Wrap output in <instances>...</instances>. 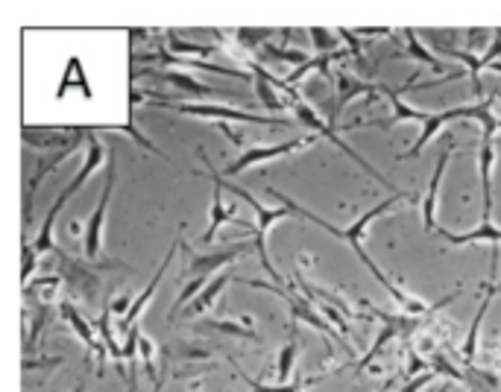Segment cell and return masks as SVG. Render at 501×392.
Masks as SVG:
<instances>
[{
  "instance_id": "25",
  "label": "cell",
  "mask_w": 501,
  "mask_h": 392,
  "mask_svg": "<svg viewBox=\"0 0 501 392\" xmlns=\"http://www.w3.org/2000/svg\"><path fill=\"white\" fill-rule=\"evenodd\" d=\"M206 328H214V331H223V334H235V337H243V340H258V334L255 331H249V328H241L235 322H220V319H203Z\"/></svg>"
},
{
  "instance_id": "4",
  "label": "cell",
  "mask_w": 501,
  "mask_h": 392,
  "mask_svg": "<svg viewBox=\"0 0 501 392\" xmlns=\"http://www.w3.org/2000/svg\"><path fill=\"white\" fill-rule=\"evenodd\" d=\"M235 282H241V284H246V287H255V290H267V293H273V296H278V299H285V304L290 307V314H293V319H305L311 328H317L320 334H325V337H331L338 346H343L346 351H352V346L346 343V337L343 334H338L328 322H323V314L314 307V301H311V296L308 293H302L299 287H296V282L290 278V284L293 287H282V284H267V282H253V278H238L235 275Z\"/></svg>"
},
{
  "instance_id": "32",
  "label": "cell",
  "mask_w": 501,
  "mask_h": 392,
  "mask_svg": "<svg viewBox=\"0 0 501 392\" xmlns=\"http://www.w3.org/2000/svg\"><path fill=\"white\" fill-rule=\"evenodd\" d=\"M498 293H501V284H495V296H498Z\"/></svg>"
},
{
  "instance_id": "16",
  "label": "cell",
  "mask_w": 501,
  "mask_h": 392,
  "mask_svg": "<svg viewBox=\"0 0 501 392\" xmlns=\"http://www.w3.org/2000/svg\"><path fill=\"white\" fill-rule=\"evenodd\" d=\"M214 182V179H211ZM235 220V205H226L223 202V187L214 182V200H211V222H208V232L203 234V243H211L220 232L223 222H232Z\"/></svg>"
},
{
  "instance_id": "1",
  "label": "cell",
  "mask_w": 501,
  "mask_h": 392,
  "mask_svg": "<svg viewBox=\"0 0 501 392\" xmlns=\"http://www.w3.org/2000/svg\"><path fill=\"white\" fill-rule=\"evenodd\" d=\"M273 193L278 196V200H282L285 205H290L293 211H296V217H302V220H311V222H317V226L320 229H325L328 234H334V237H340V240H346V243H352V249H355V255L360 258V261H364L367 264V269L378 278V282L384 284V290L390 293V296H393V301H399L402 307H405V311L408 314H428L431 311V304L425 307V304H420V301H413L408 293H402L393 282H390V278L381 272V267L367 255V252H364V234H367V229L373 226V222L375 220H381L384 214H390V211H396V208H402V202H413L416 200V193H393V196H390V200H384V202H378V205H373L367 214H360V220L358 222H352V226L349 229H334V226H328V222L325 220H320L317 214H311V211H305L302 205H296L293 200H288V196H282V193H278L275 187H273Z\"/></svg>"
},
{
  "instance_id": "15",
  "label": "cell",
  "mask_w": 501,
  "mask_h": 392,
  "mask_svg": "<svg viewBox=\"0 0 501 392\" xmlns=\"http://www.w3.org/2000/svg\"><path fill=\"white\" fill-rule=\"evenodd\" d=\"M232 278H235V275H232L229 269H220V272H217V278H214V282H211V284H206V287L200 290V299H197V301H191V304L185 307V316H197V314L208 311V307L214 304V299L220 296V290L226 287V284L232 282Z\"/></svg>"
},
{
  "instance_id": "2",
  "label": "cell",
  "mask_w": 501,
  "mask_h": 392,
  "mask_svg": "<svg viewBox=\"0 0 501 392\" xmlns=\"http://www.w3.org/2000/svg\"><path fill=\"white\" fill-rule=\"evenodd\" d=\"M179 246L185 249V275H191V282L182 287L179 299L173 301L171 307V319L176 322L179 311L188 304V299L193 293H200L206 287V282L217 272V269H226L232 261L243 258L246 252H255V240H243V243H235V246H226V249H220V252H208V255H200V252H193L182 237H179Z\"/></svg>"
},
{
  "instance_id": "28",
  "label": "cell",
  "mask_w": 501,
  "mask_h": 392,
  "mask_svg": "<svg viewBox=\"0 0 501 392\" xmlns=\"http://www.w3.org/2000/svg\"><path fill=\"white\" fill-rule=\"evenodd\" d=\"M47 325V314L41 311L39 316H36V325H33V331H30V340H26V349H36V343H39V334H41V328Z\"/></svg>"
},
{
  "instance_id": "18",
  "label": "cell",
  "mask_w": 501,
  "mask_h": 392,
  "mask_svg": "<svg viewBox=\"0 0 501 392\" xmlns=\"http://www.w3.org/2000/svg\"><path fill=\"white\" fill-rule=\"evenodd\" d=\"M434 234H437V237H442L445 243H452V246H463V243H484V240H490V243H501V229H492V226H481V229H475V232H466V234H455V232H449V229H437Z\"/></svg>"
},
{
  "instance_id": "20",
  "label": "cell",
  "mask_w": 501,
  "mask_h": 392,
  "mask_svg": "<svg viewBox=\"0 0 501 392\" xmlns=\"http://www.w3.org/2000/svg\"><path fill=\"white\" fill-rule=\"evenodd\" d=\"M293 360H296V328L290 325V340L285 343L282 354H278V363H275V378L278 383H288L290 375H293Z\"/></svg>"
},
{
  "instance_id": "23",
  "label": "cell",
  "mask_w": 501,
  "mask_h": 392,
  "mask_svg": "<svg viewBox=\"0 0 501 392\" xmlns=\"http://www.w3.org/2000/svg\"><path fill=\"white\" fill-rule=\"evenodd\" d=\"M253 73H255V71H253ZM255 94L261 97V103H264L270 111H278V108H285L282 97H275V94H273V82H270L267 76H261V73H255Z\"/></svg>"
},
{
  "instance_id": "24",
  "label": "cell",
  "mask_w": 501,
  "mask_h": 392,
  "mask_svg": "<svg viewBox=\"0 0 501 392\" xmlns=\"http://www.w3.org/2000/svg\"><path fill=\"white\" fill-rule=\"evenodd\" d=\"M405 38H410V41H408V47H410V56H413V59H420V62L431 65L434 71H442V62L437 59V56H431V53H428V50H425L420 41H416V33H413V30H408V33H405Z\"/></svg>"
},
{
  "instance_id": "10",
  "label": "cell",
  "mask_w": 501,
  "mask_h": 392,
  "mask_svg": "<svg viewBox=\"0 0 501 392\" xmlns=\"http://www.w3.org/2000/svg\"><path fill=\"white\" fill-rule=\"evenodd\" d=\"M115 179H118V167H115V155L108 153L103 196H100V202H97L91 220H88V229H86V255H88V258H100V234H103V222H106V211H108L111 190H115Z\"/></svg>"
},
{
  "instance_id": "13",
  "label": "cell",
  "mask_w": 501,
  "mask_h": 392,
  "mask_svg": "<svg viewBox=\"0 0 501 392\" xmlns=\"http://www.w3.org/2000/svg\"><path fill=\"white\" fill-rule=\"evenodd\" d=\"M495 272H498V249H492V264H490V282L484 287V296H481V307H478V314H475V322H472L469 334H466V343H463V360L472 363L475 360V343H478V331H481V322L487 316V307L495 296Z\"/></svg>"
},
{
  "instance_id": "27",
  "label": "cell",
  "mask_w": 501,
  "mask_h": 392,
  "mask_svg": "<svg viewBox=\"0 0 501 392\" xmlns=\"http://www.w3.org/2000/svg\"><path fill=\"white\" fill-rule=\"evenodd\" d=\"M425 369H431V363H425L420 354H416V351L408 346V375L420 378V375H425Z\"/></svg>"
},
{
  "instance_id": "6",
  "label": "cell",
  "mask_w": 501,
  "mask_h": 392,
  "mask_svg": "<svg viewBox=\"0 0 501 392\" xmlns=\"http://www.w3.org/2000/svg\"><path fill=\"white\" fill-rule=\"evenodd\" d=\"M161 108H171L176 115H191V118H208V120H220V123H229V120H243V123H288L285 118H273V115H249V111L241 108H226V105H211V103H171V100H156Z\"/></svg>"
},
{
  "instance_id": "8",
  "label": "cell",
  "mask_w": 501,
  "mask_h": 392,
  "mask_svg": "<svg viewBox=\"0 0 501 392\" xmlns=\"http://www.w3.org/2000/svg\"><path fill=\"white\" fill-rule=\"evenodd\" d=\"M290 105H293V111H296V118H299V120H302L305 126H308L311 132H320V135H325V138H328V141H331L334 147H340V150H343V153H346L349 158H355V161H358L360 167H364V170H367L370 176H375L378 182H384V185L390 187V182H387V176H384V173H378V170H375V167H373V164H370V161L364 158V155H360L358 150H352V147H349V144L343 141V138L338 135V129H334V126H328V123H323V120L317 118V111H314V108H311L308 103H302V100H293Z\"/></svg>"
},
{
  "instance_id": "3",
  "label": "cell",
  "mask_w": 501,
  "mask_h": 392,
  "mask_svg": "<svg viewBox=\"0 0 501 392\" xmlns=\"http://www.w3.org/2000/svg\"><path fill=\"white\" fill-rule=\"evenodd\" d=\"M197 155L203 158V164L208 167V176L223 187V190H229L232 196H241L243 202H249L253 205V211H255V217H258V229H253L255 232V255H258V261H261V267H264V272L273 278V284H282V275H278V269L273 267V261H270V255H267V232H270V226L273 222H278V220H288L290 214H296L290 205H285V208H267V205H261L258 200L249 190H243V187H238L235 182H223V176L211 167V158L206 155V150H197Z\"/></svg>"
},
{
  "instance_id": "19",
  "label": "cell",
  "mask_w": 501,
  "mask_h": 392,
  "mask_svg": "<svg viewBox=\"0 0 501 392\" xmlns=\"http://www.w3.org/2000/svg\"><path fill=\"white\" fill-rule=\"evenodd\" d=\"M147 73H153V76H158V79H164V82H171V86H176V88H182V91L200 94V97H214V94H217L214 88H206V86H200V82H193L191 76L176 73V71H147Z\"/></svg>"
},
{
  "instance_id": "31",
  "label": "cell",
  "mask_w": 501,
  "mask_h": 392,
  "mask_svg": "<svg viewBox=\"0 0 501 392\" xmlns=\"http://www.w3.org/2000/svg\"><path fill=\"white\" fill-rule=\"evenodd\" d=\"M74 392H86V381H79V383H76V389H74Z\"/></svg>"
},
{
  "instance_id": "26",
  "label": "cell",
  "mask_w": 501,
  "mask_h": 392,
  "mask_svg": "<svg viewBox=\"0 0 501 392\" xmlns=\"http://www.w3.org/2000/svg\"><path fill=\"white\" fill-rule=\"evenodd\" d=\"M308 36L317 38V47L323 50V56H325V53H338V41H334L331 33H325V30H320V26H314V30H308Z\"/></svg>"
},
{
  "instance_id": "11",
  "label": "cell",
  "mask_w": 501,
  "mask_h": 392,
  "mask_svg": "<svg viewBox=\"0 0 501 392\" xmlns=\"http://www.w3.org/2000/svg\"><path fill=\"white\" fill-rule=\"evenodd\" d=\"M484 135H481V150H478V161H481V193H484V214H481V226H490V214H492V135L498 132L501 120L487 118L484 123Z\"/></svg>"
},
{
  "instance_id": "7",
  "label": "cell",
  "mask_w": 501,
  "mask_h": 392,
  "mask_svg": "<svg viewBox=\"0 0 501 392\" xmlns=\"http://www.w3.org/2000/svg\"><path fill=\"white\" fill-rule=\"evenodd\" d=\"M492 100H481L478 105H460V108H452V111H437V115H428L425 118V123H422V135L416 138V144L402 155V161H408V158H416L422 153V147L431 141V138L445 126V123H452V120H487V118H492Z\"/></svg>"
},
{
  "instance_id": "21",
  "label": "cell",
  "mask_w": 501,
  "mask_h": 392,
  "mask_svg": "<svg viewBox=\"0 0 501 392\" xmlns=\"http://www.w3.org/2000/svg\"><path fill=\"white\" fill-rule=\"evenodd\" d=\"M108 316H111V307L106 304V307H103V314H100V322H97V328H100V334H103L106 351H108L111 357H115V360L121 363V360H123V349L118 346V340H115V337H111V322H108Z\"/></svg>"
},
{
  "instance_id": "9",
  "label": "cell",
  "mask_w": 501,
  "mask_h": 392,
  "mask_svg": "<svg viewBox=\"0 0 501 392\" xmlns=\"http://www.w3.org/2000/svg\"><path fill=\"white\" fill-rule=\"evenodd\" d=\"M314 144V138H293V141H282V144H273V147H253L246 150L238 161H232L226 167V176H238L243 170H249L253 164H261V161H273V158H285V155H293L299 150H308Z\"/></svg>"
},
{
  "instance_id": "22",
  "label": "cell",
  "mask_w": 501,
  "mask_h": 392,
  "mask_svg": "<svg viewBox=\"0 0 501 392\" xmlns=\"http://www.w3.org/2000/svg\"><path fill=\"white\" fill-rule=\"evenodd\" d=\"M171 36V50L173 53H188V56H197L200 62H206V56H211L214 53V47L211 44H193V41H182L176 33H167Z\"/></svg>"
},
{
  "instance_id": "29",
  "label": "cell",
  "mask_w": 501,
  "mask_h": 392,
  "mask_svg": "<svg viewBox=\"0 0 501 392\" xmlns=\"http://www.w3.org/2000/svg\"><path fill=\"white\" fill-rule=\"evenodd\" d=\"M434 375H437V372L431 369V372H425V375H420V378H413V381H410V383H408L402 392H420L425 383H431V381H434Z\"/></svg>"
},
{
  "instance_id": "5",
  "label": "cell",
  "mask_w": 501,
  "mask_h": 392,
  "mask_svg": "<svg viewBox=\"0 0 501 392\" xmlns=\"http://www.w3.org/2000/svg\"><path fill=\"white\" fill-rule=\"evenodd\" d=\"M103 161H108V153L103 150V144L97 141L94 135H88V155H86V161H82L76 179H74L59 196H56V202L50 205V211H47V217H44V222H41V232H39V237H36V249H39V252H56V249H53V222H56V217H59V211L65 208V202L71 200V196H76L82 187H86V182L94 176V170H97Z\"/></svg>"
},
{
  "instance_id": "14",
  "label": "cell",
  "mask_w": 501,
  "mask_h": 392,
  "mask_svg": "<svg viewBox=\"0 0 501 392\" xmlns=\"http://www.w3.org/2000/svg\"><path fill=\"white\" fill-rule=\"evenodd\" d=\"M452 155H455V147H449V150L440 155V161H437V167H434V176H431V185H428V196H425V202H422V229H425L428 234L437 232V220H434L437 196H440V182H442V173H445V164H449Z\"/></svg>"
},
{
  "instance_id": "12",
  "label": "cell",
  "mask_w": 501,
  "mask_h": 392,
  "mask_svg": "<svg viewBox=\"0 0 501 392\" xmlns=\"http://www.w3.org/2000/svg\"><path fill=\"white\" fill-rule=\"evenodd\" d=\"M176 249H179V240H176V243L171 246V252H167V255H164V261L158 264V269H156V275L150 278V284L144 287V293H141V296H138V299L132 301V307H129V311L123 314V322H121V328H123L126 334H129V331L135 328V319H138V316H141V311H144V307L150 304V299H153V293L158 290V284H161V278H164V272H167V267H171V264H173V258H176Z\"/></svg>"
},
{
  "instance_id": "30",
  "label": "cell",
  "mask_w": 501,
  "mask_h": 392,
  "mask_svg": "<svg viewBox=\"0 0 501 392\" xmlns=\"http://www.w3.org/2000/svg\"><path fill=\"white\" fill-rule=\"evenodd\" d=\"M39 366H62V357H50V360H39V363L24 360V369H26V372H33V369H39Z\"/></svg>"
},
{
  "instance_id": "17",
  "label": "cell",
  "mask_w": 501,
  "mask_h": 392,
  "mask_svg": "<svg viewBox=\"0 0 501 392\" xmlns=\"http://www.w3.org/2000/svg\"><path fill=\"white\" fill-rule=\"evenodd\" d=\"M59 314H62V319L76 331V337L82 340V343H86V349L88 351H100V343H97V337H94V328L86 322V319H82L79 316V311H76V307L74 304H68V301H62L59 304ZM103 354V351H100Z\"/></svg>"
}]
</instances>
